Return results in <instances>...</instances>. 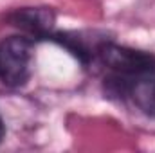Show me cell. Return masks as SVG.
I'll use <instances>...</instances> for the list:
<instances>
[{
  "instance_id": "cell-5",
  "label": "cell",
  "mask_w": 155,
  "mask_h": 153,
  "mask_svg": "<svg viewBox=\"0 0 155 153\" xmlns=\"http://www.w3.org/2000/svg\"><path fill=\"white\" fill-rule=\"evenodd\" d=\"M4 133H5V128H4V122H2V117H0V142L4 139Z\"/></svg>"
},
{
  "instance_id": "cell-4",
  "label": "cell",
  "mask_w": 155,
  "mask_h": 153,
  "mask_svg": "<svg viewBox=\"0 0 155 153\" xmlns=\"http://www.w3.org/2000/svg\"><path fill=\"white\" fill-rule=\"evenodd\" d=\"M13 20L18 27L31 34H45L54 24V15L49 9H22Z\"/></svg>"
},
{
  "instance_id": "cell-1",
  "label": "cell",
  "mask_w": 155,
  "mask_h": 153,
  "mask_svg": "<svg viewBox=\"0 0 155 153\" xmlns=\"http://www.w3.org/2000/svg\"><path fill=\"white\" fill-rule=\"evenodd\" d=\"M33 45L24 36H11L0 43V79L9 86H20L31 76Z\"/></svg>"
},
{
  "instance_id": "cell-3",
  "label": "cell",
  "mask_w": 155,
  "mask_h": 153,
  "mask_svg": "<svg viewBox=\"0 0 155 153\" xmlns=\"http://www.w3.org/2000/svg\"><path fill=\"white\" fill-rule=\"evenodd\" d=\"M119 88L134 101V105L144 114L155 117V77H121L116 76Z\"/></svg>"
},
{
  "instance_id": "cell-2",
  "label": "cell",
  "mask_w": 155,
  "mask_h": 153,
  "mask_svg": "<svg viewBox=\"0 0 155 153\" xmlns=\"http://www.w3.org/2000/svg\"><path fill=\"white\" fill-rule=\"evenodd\" d=\"M101 61L121 77H141L155 74V56L150 52L103 43L97 50Z\"/></svg>"
}]
</instances>
